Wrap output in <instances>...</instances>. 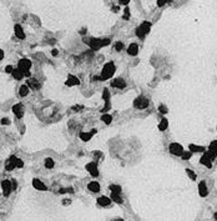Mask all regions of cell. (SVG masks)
Masks as SVG:
<instances>
[{
  "mask_svg": "<svg viewBox=\"0 0 217 221\" xmlns=\"http://www.w3.org/2000/svg\"><path fill=\"white\" fill-rule=\"evenodd\" d=\"M110 41H111L110 39H95V38H92V39H90L89 41H85V43L89 44V46L92 50H99V49H101L102 46L109 45Z\"/></svg>",
  "mask_w": 217,
  "mask_h": 221,
  "instance_id": "1",
  "label": "cell"
},
{
  "mask_svg": "<svg viewBox=\"0 0 217 221\" xmlns=\"http://www.w3.org/2000/svg\"><path fill=\"white\" fill-rule=\"evenodd\" d=\"M115 65H114V62H107V64L104 65V68H102V71H101V79L102 81L104 80H109L110 78L114 74H115Z\"/></svg>",
  "mask_w": 217,
  "mask_h": 221,
  "instance_id": "2",
  "label": "cell"
},
{
  "mask_svg": "<svg viewBox=\"0 0 217 221\" xmlns=\"http://www.w3.org/2000/svg\"><path fill=\"white\" fill-rule=\"evenodd\" d=\"M150 29H151V23H149V21L141 23V25L136 29V36H139L140 39L145 38V35L149 34Z\"/></svg>",
  "mask_w": 217,
  "mask_h": 221,
  "instance_id": "3",
  "label": "cell"
},
{
  "mask_svg": "<svg viewBox=\"0 0 217 221\" xmlns=\"http://www.w3.org/2000/svg\"><path fill=\"white\" fill-rule=\"evenodd\" d=\"M149 106V99L144 96H137L133 100V108L135 109H146Z\"/></svg>",
  "mask_w": 217,
  "mask_h": 221,
  "instance_id": "4",
  "label": "cell"
},
{
  "mask_svg": "<svg viewBox=\"0 0 217 221\" xmlns=\"http://www.w3.org/2000/svg\"><path fill=\"white\" fill-rule=\"evenodd\" d=\"M170 152L172 154V155H176V156H181V154L183 152V148L182 145H180L179 143H172L171 145H170Z\"/></svg>",
  "mask_w": 217,
  "mask_h": 221,
  "instance_id": "5",
  "label": "cell"
},
{
  "mask_svg": "<svg viewBox=\"0 0 217 221\" xmlns=\"http://www.w3.org/2000/svg\"><path fill=\"white\" fill-rule=\"evenodd\" d=\"M1 189H3V194L5 197H8L10 195L11 190L14 189V186L11 185V181L10 180H3L1 181Z\"/></svg>",
  "mask_w": 217,
  "mask_h": 221,
  "instance_id": "6",
  "label": "cell"
},
{
  "mask_svg": "<svg viewBox=\"0 0 217 221\" xmlns=\"http://www.w3.org/2000/svg\"><path fill=\"white\" fill-rule=\"evenodd\" d=\"M18 68L20 69L23 73L30 71V68H31V61L29 60V59H21V60L18 62Z\"/></svg>",
  "mask_w": 217,
  "mask_h": 221,
  "instance_id": "7",
  "label": "cell"
},
{
  "mask_svg": "<svg viewBox=\"0 0 217 221\" xmlns=\"http://www.w3.org/2000/svg\"><path fill=\"white\" fill-rule=\"evenodd\" d=\"M16 161H18V157L15 155H11L5 163V170L6 171H11L13 169H15L16 167Z\"/></svg>",
  "mask_w": 217,
  "mask_h": 221,
  "instance_id": "8",
  "label": "cell"
},
{
  "mask_svg": "<svg viewBox=\"0 0 217 221\" xmlns=\"http://www.w3.org/2000/svg\"><path fill=\"white\" fill-rule=\"evenodd\" d=\"M86 170H88L90 172V175L94 176V177L99 176V170H97L96 163H89L88 165H86Z\"/></svg>",
  "mask_w": 217,
  "mask_h": 221,
  "instance_id": "9",
  "label": "cell"
},
{
  "mask_svg": "<svg viewBox=\"0 0 217 221\" xmlns=\"http://www.w3.org/2000/svg\"><path fill=\"white\" fill-rule=\"evenodd\" d=\"M26 85L29 86L31 90H39V89H40V82H39L36 79H34V78H27Z\"/></svg>",
  "mask_w": 217,
  "mask_h": 221,
  "instance_id": "10",
  "label": "cell"
},
{
  "mask_svg": "<svg viewBox=\"0 0 217 221\" xmlns=\"http://www.w3.org/2000/svg\"><path fill=\"white\" fill-rule=\"evenodd\" d=\"M111 86L112 88H117V89H124L126 86V82H125L124 79L117 78V79H115V80L111 81Z\"/></svg>",
  "mask_w": 217,
  "mask_h": 221,
  "instance_id": "11",
  "label": "cell"
},
{
  "mask_svg": "<svg viewBox=\"0 0 217 221\" xmlns=\"http://www.w3.org/2000/svg\"><path fill=\"white\" fill-rule=\"evenodd\" d=\"M199 194H200V196H202V197H206L208 195V189H207L206 183H205V181H201V183L199 184Z\"/></svg>",
  "mask_w": 217,
  "mask_h": 221,
  "instance_id": "12",
  "label": "cell"
},
{
  "mask_svg": "<svg viewBox=\"0 0 217 221\" xmlns=\"http://www.w3.org/2000/svg\"><path fill=\"white\" fill-rule=\"evenodd\" d=\"M13 113L15 114V116L16 117H21L23 115H24V108H23L21 104H15L13 106Z\"/></svg>",
  "mask_w": 217,
  "mask_h": 221,
  "instance_id": "13",
  "label": "cell"
},
{
  "mask_svg": "<svg viewBox=\"0 0 217 221\" xmlns=\"http://www.w3.org/2000/svg\"><path fill=\"white\" fill-rule=\"evenodd\" d=\"M127 54L131 55V56H136V55L139 54V45L135 44V43L130 44L129 48H127Z\"/></svg>",
  "mask_w": 217,
  "mask_h": 221,
  "instance_id": "14",
  "label": "cell"
},
{
  "mask_svg": "<svg viewBox=\"0 0 217 221\" xmlns=\"http://www.w3.org/2000/svg\"><path fill=\"white\" fill-rule=\"evenodd\" d=\"M14 31H15V35H16L18 39H20V40L25 39V33H24V30H23V27L19 24H16L14 26Z\"/></svg>",
  "mask_w": 217,
  "mask_h": 221,
  "instance_id": "15",
  "label": "cell"
},
{
  "mask_svg": "<svg viewBox=\"0 0 217 221\" xmlns=\"http://www.w3.org/2000/svg\"><path fill=\"white\" fill-rule=\"evenodd\" d=\"M79 84H80V80L76 76H74V75H69L68 80L65 82V85H68V86H74V85H79Z\"/></svg>",
  "mask_w": 217,
  "mask_h": 221,
  "instance_id": "16",
  "label": "cell"
},
{
  "mask_svg": "<svg viewBox=\"0 0 217 221\" xmlns=\"http://www.w3.org/2000/svg\"><path fill=\"white\" fill-rule=\"evenodd\" d=\"M110 202H111V199L107 197V196H101V197H99L97 199V204L100 205V206H104V207L109 206Z\"/></svg>",
  "mask_w": 217,
  "mask_h": 221,
  "instance_id": "17",
  "label": "cell"
},
{
  "mask_svg": "<svg viewBox=\"0 0 217 221\" xmlns=\"http://www.w3.org/2000/svg\"><path fill=\"white\" fill-rule=\"evenodd\" d=\"M33 186L36 189V190H40V191H45L46 190V186L39 179H34L33 180Z\"/></svg>",
  "mask_w": 217,
  "mask_h": 221,
  "instance_id": "18",
  "label": "cell"
},
{
  "mask_svg": "<svg viewBox=\"0 0 217 221\" xmlns=\"http://www.w3.org/2000/svg\"><path fill=\"white\" fill-rule=\"evenodd\" d=\"M200 163L202 164V165H205V166H206V167H208V169H210V167L212 166V164H211V159L207 156V154H206V152H205L203 155H202V157H201V159H200Z\"/></svg>",
  "mask_w": 217,
  "mask_h": 221,
  "instance_id": "19",
  "label": "cell"
},
{
  "mask_svg": "<svg viewBox=\"0 0 217 221\" xmlns=\"http://www.w3.org/2000/svg\"><path fill=\"white\" fill-rule=\"evenodd\" d=\"M11 75H13V78L15 79V80H21L23 78H24V73L21 71L20 69H13V73H11Z\"/></svg>",
  "mask_w": 217,
  "mask_h": 221,
  "instance_id": "20",
  "label": "cell"
},
{
  "mask_svg": "<svg viewBox=\"0 0 217 221\" xmlns=\"http://www.w3.org/2000/svg\"><path fill=\"white\" fill-rule=\"evenodd\" d=\"M88 189L92 192H99L100 191V185H99V183H96V181H91V183L88 185Z\"/></svg>",
  "mask_w": 217,
  "mask_h": 221,
  "instance_id": "21",
  "label": "cell"
},
{
  "mask_svg": "<svg viewBox=\"0 0 217 221\" xmlns=\"http://www.w3.org/2000/svg\"><path fill=\"white\" fill-rule=\"evenodd\" d=\"M95 132H96V130H92L91 132H81V134H80V139H81L82 141H89Z\"/></svg>",
  "mask_w": 217,
  "mask_h": 221,
  "instance_id": "22",
  "label": "cell"
},
{
  "mask_svg": "<svg viewBox=\"0 0 217 221\" xmlns=\"http://www.w3.org/2000/svg\"><path fill=\"white\" fill-rule=\"evenodd\" d=\"M110 199H111L112 201H115L116 204H122V202H124V200H122V197L120 196L119 192H111V196H110Z\"/></svg>",
  "mask_w": 217,
  "mask_h": 221,
  "instance_id": "23",
  "label": "cell"
},
{
  "mask_svg": "<svg viewBox=\"0 0 217 221\" xmlns=\"http://www.w3.org/2000/svg\"><path fill=\"white\" fill-rule=\"evenodd\" d=\"M190 151H191V152H205L206 150H205L203 146H197V145L191 144V145H190Z\"/></svg>",
  "mask_w": 217,
  "mask_h": 221,
  "instance_id": "24",
  "label": "cell"
},
{
  "mask_svg": "<svg viewBox=\"0 0 217 221\" xmlns=\"http://www.w3.org/2000/svg\"><path fill=\"white\" fill-rule=\"evenodd\" d=\"M167 126H168V121H167V119H161V121H160V124H159V130L160 131H165V130L167 129Z\"/></svg>",
  "mask_w": 217,
  "mask_h": 221,
  "instance_id": "25",
  "label": "cell"
},
{
  "mask_svg": "<svg viewBox=\"0 0 217 221\" xmlns=\"http://www.w3.org/2000/svg\"><path fill=\"white\" fill-rule=\"evenodd\" d=\"M19 94H20V96H26L27 94H29V86L23 85L20 88V90H19Z\"/></svg>",
  "mask_w": 217,
  "mask_h": 221,
  "instance_id": "26",
  "label": "cell"
},
{
  "mask_svg": "<svg viewBox=\"0 0 217 221\" xmlns=\"http://www.w3.org/2000/svg\"><path fill=\"white\" fill-rule=\"evenodd\" d=\"M101 120L104 121L105 124H111V121H112V116L111 115H109V114H104V115L101 116Z\"/></svg>",
  "mask_w": 217,
  "mask_h": 221,
  "instance_id": "27",
  "label": "cell"
},
{
  "mask_svg": "<svg viewBox=\"0 0 217 221\" xmlns=\"http://www.w3.org/2000/svg\"><path fill=\"white\" fill-rule=\"evenodd\" d=\"M45 167H46V169L54 167V160H53V159H50V157L45 159Z\"/></svg>",
  "mask_w": 217,
  "mask_h": 221,
  "instance_id": "28",
  "label": "cell"
},
{
  "mask_svg": "<svg viewBox=\"0 0 217 221\" xmlns=\"http://www.w3.org/2000/svg\"><path fill=\"white\" fill-rule=\"evenodd\" d=\"M110 190H111V192H121V186H119V185H110Z\"/></svg>",
  "mask_w": 217,
  "mask_h": 221,
  "instance_id": "29",
  "label": "cell"
},
{
  "mask_svg": "<svg viewBox=\"0 0 217 221\" xmlns=\"http://www.w3.org/2000/svg\"><path fill=\"white\" fill-rule=\"evenodd\" d=\"M191 155H192L191 151H185L183 150V152L181 154V157H182V160H188L191 157Z\"/></svg>",
  "mask_w": 217,
  "mask_h": 221,
  "instance_id": "30",
  "label": "cell"
},
{
  "mask_svg": "<svg viewBox=\"0 0 217 221\" xmlns=\"http://www.w3.org/2000/svg\"><path fill=\"white\" fill-rule=\"evenodd\" d=\"M102 99L106 101V100H110V91L109 89H104V93H102Z\"/></svg>",
  "mask_w": 217,
  "mask_h": 221,
  "instance_id": "31",
  "label": "cell"
},
{
  "mask_svg": "<svg viewBox=\"0 0 217 221\" xmlns=\"http://www.w3.org/2000/svg\"><path fill=\"white\" fill-rule=\"evenodd\" d=\"M186 172H187V175L191 177V180H196V174L193 172L191 169H186Z\"/></svg>",
  "mask_w": 217,
  "mask_h": 221,
  "instance_id": "32",
  "label": "cell"
},
{
  "mask_svg": "<svg viewBox=\"0 0 217 221\" xmlns=\"http://www.w3.org/2000/svg\"><path fill=\"white\" fill-rule=\"evenodd\" d=\"M109 109H110V100H106V101H105V106H104V109H102L101 111H102V113H107Z\"/></svg>",
  "mask_w": 217,
  "mask_h": 221,
  "instance_id": "33",
  "label": "cell"
},
{
  "mask_svg": "<svg viewBox=\"0 0 217 221\" xmlns=\"http://www.w3.org/2000/svg\"><path fill=\"white\" fill-rule=\"evenodd\" d=\"M129 18H130V9L129 8H125L124 9V19L125 20H127Z\"/></svg>",
  "mask_w": 217,
  "mask_h": 221,
  "instance_id": "34",
  "label": "cell"
},
{
  "mask_svg": "<svg viewBox=\"0 0 217 221\" xmlns=\"http://www.w3.org/2000/svg\"><path fill=\"white\" fill-rule=\"evenodd\" d=\"M122 49H124V44H122V43H119V41H117L116 44H115V50H116V51H121Z\"/></svg>",
  "mask_w": 217,
  "mask_h": 221,
  "instance_id": "35",
  "label": "cell"
},
{
  "mask_svg": "<svg viewBox=\"0 0 217 221\" xmlns=\"http://www.w3.org/2000/svg\"><path fill=\"white\" fill-rule=\"evenodd\" d=\"M159 111H160L161 114H167L168 110H167V108H166L165 105H160V106H159Z\"/></svg>",
  "mask_w": 217,
  "mask_h": 221,
  "instance_id": "36",
  "label": "cell"
},
{
  "mask_svg": "<svg viewBox=\"0 0 217 221\" xmlns=\"http://www.w3.org/2000/svg\"><path fill=\"white\" fill-rule=\"evenodd\" d=\"M208 149H211V150H215V151H217V140L212 141V143L210 144V146H208Z\"/></svg>",
  "mask_w": 217,
  "mask_h": 221,
  "instance_id": "37",
  "label": "cell"
},
{
  "mask_svg": "<svg viewBox=\"0 0 217 221\" xmlns=\"http://www.w3.org/2000/svg\"><path fill=\"white\" fill-rule=\"evenodd\" d=\"M13 66H11V65H8L6 66V68H5V73H8V74H11V73H13Z\"/></svg>",
  "mask_w": 217,
  "mask_h": 221,
  "instance_id": "38",
  "label": "cell"
},
{
  "mask_svg": "<svg viewBox=\"0 0 217 221\" xmlns=\"http://www.w3.org/2000/svg\"><path fill=\"white\" fill-rule=\"evenodd\" d=\"M1 124H3V125H9V124H10V120L8 119V117H4V119H1Z\"/></svg>",
  "mask_w": 217,
  "mask_h": 221,
  "instance_id": "39",
  "label": "cell"
},
{
  "mask_svg": "<svg viewBox=\"0 0 217 221\" xmlns=\"http://www.w3.org/2000/svg\"><path fill=\"white\" fill-rule=\"evenodd\" d=\"M24 166V163L20 160V159H18V161H16V167H23Z\"/></svg>",
  "mask_w": 217,
  "mask_h": 221,
  "instance_id": "40",
  "label": "cell"
},
{
  "mask_svg": "<svg viewBox=\"0 0 217 221\" xmlns=\"http://www.w3.org/2000/svg\"><path fill=\"white\" fill-rule=\"evenodd\" d=\"M119 3L121 4V5H127V4L130 3V0H119Z\"/></svg>",
  "mask_w": 217,
  "mask_h": 221,
  "instance_id": "41",
  "label": "cell"
},
{
  "mask_svg": "<svg viewBox=\"0 0 217 221\" xmlns=\"http://www.w3.org/2000/svg\"><path fill=\"white\" fill-rule=\"evenodd\" d=\"M165 4H166V3H165V0H157V5H159V6H164Z\"/></svg>",
  "mask_w": 217,
  "mask_h": 221,
  "instance_id": "42",
  "label": "cell"
},
{
  "mask_svg": "<svg viewBox=\"0 0 217 221\" xmlns=\"http://www.w3.org/2000/svg\"><path fill=\"white\" fill-rule=\"evenodd\" d=\"M119 10H120V6H112V11H114V13H117Z\"/></svg>",
  "mask_w": 217,
  "mask_h": 221,
  "instance_id": "43",
  "label": "cell"
},
{
  "mask_svg": "<svg viewBox=\"0 0 217 221\" xmlns=\"http://www.w3.org/2000/svg\"><path fill=\"white\" fill-rule=\"evenodd\" d=\"M3 58H4V51L0 49V60H3Z\"/></svg>",
  "mask_w": 217,
  "mask_h": 221,
  "instance_id": "44",
  "label": "cell"
},
{
  "mask_svg": "<svg viewBox=\"0 0 217 221\" xmlns=\"http://www.w3.org/2000/svg\"><path fill=\"white\" fill-rule=\"evenodd\" d=\"M51 54H53L54 56H56V55H58V50H56V49H54L53 51H51Z\"/></svg>",
  "mask_w": 217,
  "mask_h": 221,
  "instance_id": "45",
  "label": "cell"
},
{
  "mask_svg": "<svg viewBox=\"0 0 217 221\" xmlns=\"http://www.w3.org/2000/svg\"><path fill=\"white\" fill-rule=\"evenodd\" d=\"M85 33H86V29H82V30L80 31V34H82V35H84Z\"/></svg>",
  "mask_w": 217,
  "mask_h": 221,
  "instance_id": "46",
  "label": "cell"
},
{
  "mask_svg": "<svg viewBox=\"0 0 217 221\" xmlns=\"http://www.w3.org/2000/svg\"><path fill=\"white\" fill-rule=\"evenodd\" d=\"M172 0H165V3H171Z\"/></svg>",
  "mask_w": 217,
  "mask_h": 221,
  "instance_id": "47",
  "label": "cell"
}]
</instances>
